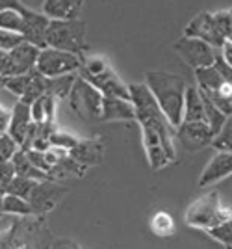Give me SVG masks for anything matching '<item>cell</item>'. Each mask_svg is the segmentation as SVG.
I'll return each instance as SVG.
<instances>
[{
	"instance_id": "26",
	"label": "cell",
	"mask_w": 232,
	"mask_h": 249,
	"mask_svg": "<svg viewBox=\"0 0 232 249\" xmlns=\"http://www.w3.org/2000/svg\"><path fill=\"white\" fill-rule=\"evenodd\" d=\"M204 93V91H202ZM212 103L215 104L225 115H232V82L225 80V82L210 93H204Z\"/></svg>"
},
{
	"instance_id": "31",
	"label": "cell",
	"mask_w": 232,
	"mask_h": 249,
	"mask_svg": "<svg viewBox=\"0 0 232 249\" xmlns=\"http://www.w3.org/2000/svg\"><path fill=\"white\" fill-rule=\"evenodd\" d=\"M212 147L215 151H231L232 153V115H229L227 123L223 124V128L215 134Z\"/></svg>"
},
{
	"instance_id": "20",
	"label": "cell",
	"mask_w": 232,
	"mask_h": 249,
	"mask_svg": "<svg viewBox=\"0 0 232 249\" xmlns=\"http://www.w3.org/2000/svg\"><path fill=\"white\" fill-rule=\"evenodd\" d=\"M182 121H204V99L199 86H188Z\"/></svg>"
},
{
	"instance_id": "24",
	"label": "cell",
	"mask_w": 232,
	"mask_h": 249,
	"mask_svg": "<svg viewBox=\"0 0 232 249\" xmlns=\"http://www.w3.org/2000/svg\"><path fill=\"white\" fill-rule=\"evenodd\" d=\"M76 80V74H60V76H47V93L52 95L56 101H65L71 89H73V84Z\"/></svg>"
},
{
	"instance_id": "32",
	"label": "cell",
	"mask_w": 232,
	"mask_h": 249,
	"mask_svg": "<svg viewBox=\"0 0 232 249\" xmlns=\"http://www.w3.org/2000/svg\"><path fill=\"white\" fill-rule=\"evenodd\" d=\"M0 28L13 32H22V13L21 10H2L0 11Z\"/></svg>"
},
{
	"instance_id": "13",
	"label": "cell",
	"mask_w": 232,
	"mask_h": 249,
	"mask_svg": "<svg viewBox=\"0 0 232 249\" xmlns=\"http://www.w3.org/2000/svg\"><path fill=\"white\" fill-rule=\"evenodd\" d=\"M80 76L85 78L87 82L93 84L104 97H123V99H130V89H128V86L121 80V76H119L112 67H108V69L100 71V73L80 74Z\"/></svg>"
},
{
	"instance_id": "28",
	"label": "cell",
	"mask_w": 232,
	"mask_h": 249,
	"mask_svg": "<svg viewBox=\"0 0 232 249\" xmlns=\"http://www.w3.org/2000/svg\"><path fill=\"white\" fill-rule=\"evenodd\" d=\"M150 231L156 236H171L175 232V221L167 212L158 210L152 218H150Z\"/></svg>"
},
{
	"instance_id": "4",
	"label": "cell",
	"mask_w": 232,
	"mask_h": 249,
	"mask_svg": "<svg viewBox=\"0 0 232 249\" xmlns=\"http://www.w3.org/2000/svg\"><path fill=\"white\" fill-rule=\"evenodd\" d=\"M47 47L82 56L87 51L85 22L82 19H50L47 30Z\"/></svg>"
},
{
	"instance_id": "25",
	"label": "cell",
	"mask_w": 232,
	"mask_h": 249,
	"mask_svg": "<svg viewBox=\"0 0 232 249\" xmlns=\"http://www.w3.org/2000/svg\"><path fill=\"white\" fill-rule=\"evenodd\" d=\"M45 93H47V76L39 73L37 69H32L30 71V80H28V86H26V91H24V95L19 101L26 104H32L33 101H37Z\"/></svg>"
},
{
	"instance_id": "8",
	"label": "cell",
	"mask_w": 232,
	"mask_h": 249,
	"mask_svg": "<svg viewBox=\"0 0 232 249\" xmlns=\"http://www.w3.org/2000/svg\"><path fill=\"white\" fill-rule=\"evenodd\" d=\"M177 142L190 153H199L202 149L212 145L214 142V130L206 121H182L175 128Z\"/></svg>"
},
{
	"instance_id": "30",
	"label": "cell",
	"mask_w": 232,
	"mask_h": 249,
	"mask_svg": "<svg viewBox=\"0 0 232 249\" xmlns=\"http://www.w3.org/2000/svg\"><path fill=\"white\" fill-rule=\"evenodd\" d=\"M206 232L210 234V238L223 244L225 248H232V218L225 219L221 223H217L215 227L208 229Z\"/></svg>"
},
{
	"instance_id": "12",
	"label": "cell",
	"mask_w": 232,
	"mask_h": 249,
	"mask_svg": "<svg viewBox=\"0 0 232 249\" xmlns=\"http://www.w3.org/2000/svg\"><path fill=\"white\" fill-rule=\"evenodd\" d=\"M22 13V37L24 41L32 43L39 49L47 47V30L50 24V17L43 11H33L26 6L21 8Z\"/></svg>"
},
{
	"instance_id": "17",
	"label": "cell",
	"mask_w": 232,
	"mask_h": 249,
	"mask_svg": "<svg viewBox=\"0 0 232 249\" xmlns=\"http://www.w3.org/2000/svg\"><path fill=\"white\" fill-rule=\"evenodd\" d=\"M69 155L76 158L84 166H97L104 158V143L100 140H80L69 151Z\"/></svg>"
},
{
	"instance_id": "41",
	"label": "cell",
	"mask_w": 232,
	"mask_h": 249,
	"mask_svg": "<svg viewBox=\"0 0 232 249\" xmlns=\"http://www.w3.org/2000/svg\"><path fill=\"white\" fill-rule=\"evenodd\" d=\"M22 4L21 0H0V11L2 10H21Z\"/></svg>"
},
{
	"instance_id": "3",
	"label": "cell",
	"mask_w": 232,
	"mask_h": 249,
	"mask_svg": "<svg viewBox=\"0 0 232 249\" xmlns=\"http://www.w3.org/2000/svg\"><path fill=\"white\" fill-rule=\"evenodd\" d=\"M229 218H232V208L223 207L217 192H208L195 199L184 214L186 225L199 231H208Z\"/></svg>"
},
{
	"instance_id": "5",
	"label": "cell",
	"mask_w": 232,
	"mask_h": 249,
	"mask_svg": "<svg viewBox=\"0 0 232 249\" xmlns=\"http://www.w3.org/2000/svg\"><path fill=\"white\" fill-rule=\"evenodd\" d=\"M67 101H69V106L74 112V115H78V119H82L85 123H99L100 121L104 95L100 93L91 82L82 78L80 74L76 76Z\"/></svg>"
},
{
	"instance_id": "39",
	"label": "cell",
	"mask_w": 232,
	"mask_h": 249,
	"mask_svg": "<svg viewBox=\"0 0 232 249\" xmlns=\"http://www.w3.org/2000/svg\"><path fill=\"white\" fill-rule=\"evenodd\" d=\"M17 175L15 166H13V160H6V162H0V182H4L8 186L13 177Z\"/></svg>"
},
{
	"instance_id": "38",
	"label": "cell",
	"mask_w": 232,
	"mask_h": 249,
	"mask_svg": "<svg viewBox=\"0 0 232 249\" xmlns=\"http://www.w3.org/2000/svg\"><path fill=\"white\" fill-rule=\"evenodd\" d=\"M26 155L28 158L32 160V164L35 167H39L43 171H50V164H49V160H47V155H45V151H37V149H28L26 151Z\"/></svg>"
},
{
	"instance_id": "35",
	"label": "cell",
	"mask_w": 232,
	"mask_h": 249,
	"mask_svg": "<svg viewBox=\"0 0 232 249\" xmlns=\"http://www.w3.org/2000/svg\"><path fill=\"white\" fill-rule=\"evenodd\" d=\"M214 19H215L219 32L225 36V39L232 43V10L217 11V13H214Z\"/></svg>"
},
{
	"instance_id": "21",
	"label": "cell",
	"mask_w": 232,
	"mask_h": 249,
	"mask_svg": "<svg viewBox=\"0 0 232 249\" xmlns=\"http://www.w3.org/2000/svg\"><path fill=\"white\" fill-rule=\"evenodd\" d=\"M13 166H15V171L17 175L21 177H28V178H33V180H45V178H50V175L47 171H43L39 167H35L32 164V160L28 158L26 151L19 147V151L13 155Z\"/></svg>"
},
{
	"instance_id": "40",
	"label": "cell",
	"mask_w": 232,
	"mask_h": 249,
	"mask_svg": "<svg viewBox=\"0 0 232 249\" xmlns=\"http://www.w3.org/2000/svg\"><path fill=\"white\" fill-rule=\"evenodd\" d=\"M10 121H11V112L6 110L4 106H0V132H6L8 130Z\"/></svg>"
},
{
	"instance_id": "34",
	"label": "cell",
	"mask_w": 232,
	"mask_h": 249,
	"mask_svg": "<svg viewBox=\"0 0 232 249\" xmlns=\"http://www.w3.org/2000/svg\"><path fill=\"white\" fill-rule=\"evenodd\" d=\"M19 143L15 142V138L6 130V132H0V162H6L11 160L13 155L19 151Z\"/></svg>"
},
{
	"instance_id": "19",
	"label": "cell",
	"mask_w": 232,
	"mask_h": 249,
	"mask_svg": "<svg viewBox=\"0 0 232 249\" xmlns=\"http://www.w3.org/2000/svg\"><path fill=\"white\" fill-rule=\"evenodd\" d=\"M193 74H195V80H197L199 89L204 91V93L215 91V89L227 80V78H225V73H223V69H221V63H219V56H217V60L212 63V65L193 69Z\"/></svg>"
},
{
	"instance_id": "11",
	"label": "cell",
	"mask_w": 232,
	"mask_h": 249,
	"mask_svg": "<svg viewBox=\"0 0 232 249\" xmlns=\"http://www.w3.org/2000/svg\"><path fill=\"white\" fill-rule=\"evenodd\" d=\"M184 36H188V37H199L202 41L210 43L212 47H215V49H223V45L227 43L225 36L219 32L217 24H215L214 13H210V11H200V13H197L186 24Z\"/></svg>"
},
{
	"instance_id": "36",
	"label": "cell",
	"mask_w": 232,
	"mask_h": 249,
	"mask_svg": "<svg viewBox=\"0 0 232 249\" xmlns=\"http://www.w3.org/2000/svg\"><path fill=\"white\" fill-rule=\"evenodd\" d=\"M24 41L22 34L19 32H13V30H6V28H0V49L2 51H11L15 49L17 45H21Z\"/></svg>"
},
{
	"instance_id": "9",
	"label": "cell",
	"mask_w": 232,
	"mask_h": 249,
	"mask_svg": "<svg viewBox=\"0 0 232 249\" xmlns=\"http://www.w3.org/2000/svg\"><path fill=\"white\" fill-rule=\"evenodd\" d=\"M39 51H41L39 47H35L28 41H22L15 49L8 51L6 60H4V67H2V74L4 76H13V74H24L35 69Z\"/></svg>"
},
{
	"instance_id": "22",
	"label": "cell",
	"mask_w": 232,
	"mask_h": 249,
	"mask_svg": "<svg viewBox=\"0 0 232 249\" xmlns=\"http://www.w3.org/2000/svg\"><path fill=\"white\" fill-rule=\"evenodd\" d=\"M30 112L32 119L35 123H54V115H56V99L52 95L45 93L37 101L30 104Z\"/></svg>"
},
{
	"instance_id": "15",
	"label": "cell",
	"mask_w": 232,
	"mask_h": 249,
	"mask_svg": "<svg viewBox=\"0 0 232 249\" xmlns=\"http://www.w3.org/2000/svg\"><path fill=\"white\" fill-rule=\"evenodd\" d=\"M116 121H136V108L130 99L104 97L100 123H116Z\"/></svg>"
},
{
	"instance_id": "45",
	"label": "cell",
	"mask_w": 232,
	"mask_h": 249,
	"mask_svg": "<svg viewBox=\"0 0 232 249\" xmlns=\"http://www.w3.org/2000/svg\"><path fill=\"white\" fill-rule=\"evenodd\" d=\"M4 82H6V76L0 74V89H4Z\"/></svg>"
},
{
	"instance_id": "42",
	"label": "cell",
	"mask_w": 232,
	"mask_h": 249,
	"mask_svg": "<svg viewBox=\"0 0 232 249\" xmlns=\"http://www.w3.org/2000/svg\"><path fill=\"white\" fill-rule=\"evenodd\" d=\"M223 54H221V58L225 60V63L229 65V67H232V43L231 41H227L225 45H223Z\"/></svg>"
},
{
	"instance_id": "37",
	"label": "cell",
	"mask_w": 232,
	"mask_h": 249,
	"mask_svg": "<svg viewBox=\"0 0 232 249\" xmlns=\"http://www.w3.org/2000/svg\"><path fill=\"white\" fill-rule=\"evenodd\" d=\"M80 140L76 138V136L69 134V132H64V130H54V134L50 136V143L56 147H64V149H67V151H71L76 143H78Z\"/></svg>"
},
{
	"instance_id": "23",
	"label": "cell",
	"mask_w": 232,
	"mask_h": 249,
	"mask_svg": "<svg viewBox=\"0 0 232 249\" xmlns=\"http://www.w3.org/2000/svg\"><path fill=\"white\" fill-rule=\"evenodd\" d=\"M0 210H2V214L22 216V218L35 216L30 201L24 197H19V196H13V194H6L4 197L0 199Z\"/></svg>"
},
{
	"instance_id": "18",
	"label": "cell",
	"mask_w": 232,
	"mask_h": 249,
	"mask_svg": "<svg viewBox=\"0 0 232 249\" xmlns=\"http://www.w3.org/2000/svg\"><path fill=\"white\" fill-rule=\"evenodd\" d=\"M85 0H45L41 11L50 19H80Z\"/></svg>"
},
{
	"instance_id": "10",
	"label": "cell",
	"mask_w": 232,
	"mask_h": 249,
	"mask_svg": "<svg viewBox=\"0 0 232 249\" xmlns=\"http://www.w3.org/2000/svg\"><path fill=\"white\" fill-rule=\"evenodd\" d=\"M65 194H67V190L60 186L56 180L45 178V180H37L28 201L32 205L35 216H45L47 212L54 210V207L65 197Z\"/></svg>"
},
{
	"instance_id": "33",
	"label": "cell",
	"mask_w": 232,
	"mask_h": 249,
	"mask_svg": "<svg viewBox=\"0 0 232 249\" xmlns=\"http://www.w3.org/2000/svg\"><path fill=\"white\" fill-rule=\"evenodd\" d=\"M30 80V71L24 74H13V76H6V82H4V89H8L10 93H13L15 97L21 99L24 91H26V86Z\"/></svg>"
},
{
	"instance_id": "14",
	"label": "cell",
	"mask_w": 232,
	"mask_h": 249,
	"mask_svg": "<svg viewBox=\"0 0 232 249\" xmlns=\"http://www.w3.org/2000/svg\"><path fill=\"white\" fill-rule=\"evenodd\" d=\"M232 175V153L231 151H215L210 162L202 169L199 177V186L206 188L215 182H221L223 178Z\"/></svg>"
},
{
	"instance_id": "29",
	"label": "cell",
	"mask_w": 232,
	"mask_h": 249,
	"mask_svg": "<svg viewBox=\"0 0 232 249\" xmlns=\"http://www.w3.org/2000/svg\"><path fill=\"white\" fill-rule=\"evenodd\" d=\"M35 184H37V180H33V178L15 175L10 180V182H8V186H6V192H8V194H13V196H19V197L28 199Z\"/></svg>"
},
{
	"instance_id": "6",
	"label": "cell",
	"mask_w": 232,
	"mask_h": 249,
	"mask_svg": "<svg viewBox=\"0 0 232 249\" xmlns=\"http://www.w3.org/2000/svg\"><path fill=\"white\" fill-rule=\"evenodd\" d=\"M84 62V56H78L73 52L60 51L54 47H45L39 51L37 65L35 69L45 76H60V74H69L80 71Z\"/></svg>"
},
{
	"instance_id": "16",
	"label": "cell",
	"mask_w": 232,
	"mask_h": 249,
	"mask_svg": "<svg viewBox=\"0 0 232 249\" xmlns=\"http://www.w3.org/2000/svg\"><path fill=\"white\" fill-rule=\"evenodd\" d=\"M32 124H33V119H32V112H30V104L19 101V103L13 106V110H11V121H10V126H8V132L15 138V142L19 145H22L28 132H30V128H32Z\"/></svg>"
},
{
	"instance_id": "2",
	"label": "cell",
	"mask_w": 232,
	"mask_h": 249,
	"mask_svg": "<svg viewBox=\"0 0 232 249\" xmlns=\"http://www.w3.org/2000/svg\"><path fill=\"white\" fill-rule=\"evenodd\" d=\"M145 84L158 101L167 121L173 124V128H177L184 119V99L188 89L186 78L167 71H147Z\"/></svg>"
},
{
	"instance_id": "43",
	"label": "cell",
	"mask_w": 232,
	"mask_h": 249,
	"mask_svg": "<svg viewBox=\"0 0 232 249\" xmlns=\"http://www.w3.org/2000/svg\"><path fill=\"white\" fill-rule=\"evenodd\" d=\"M6 54H8V52L0 49V74H2V67H4V60H6Z\"/></svg>"
},
{
	"instance_id": "1",
	"label": "cell",
	"mask_w": 232,
	"mask_h": 249,
	"mask_svg": "<svg viewBox=\"0 0 232 249\" xmlns=\"http://www.w3.org/2000/svg\"><path fill=\"white\" fill-rule=\"evenodd\" d=\"M130 101L136 108V121L141 126L143 149L150 169L158 171L177 158L173 143V124L167 121L147 84H128Z\"/></svg>"
},
{
	"instance_id": "44",
	"label": "cell",
	"mask_w": 232,
	"mask_h": 249,
	"mask_svg": "<svg viewBox=\"0 0 232 249\" xmlns=\"http://www.w3.org/2000/svg\"><path fill=\"white\" fill-rule=\"evenodd\" d=\"M6 194H8V192H6V184H4V182H0V199L4 197Z\"/></svg>"
},
{
	"instance_id": "7",
	"label": "cell",
	"mask_w": 232,
	"mask_h": 249,
	"mask_svg": "<svg viewBox=\"0 0 232 249\" xmlns=\"http://www.w3.org/2000/svg\"><path fill=\"white\" fill-rule=\"evenodd\" d=\"M173 51L180 56V60L190 65L191 69L206 67L217 60V49L212 47L210 43L202 41L199 37H188L182 36L177 43L173 45Z\"/></svg>"
},
{
	"instance_id": "27",
	"label": "cell",
	"mask_w": 232,
	"mask_h": 249,
	"mask_svg": "<svg viewBox=\"0 0 232 249\" xmlns=\"http://www.w3.org/2000/svg\"><path fill=\"white\" fill-rule=\"evenodd\" d=\"M202 99H204V121L210 124V128L214 130V134H217V132L223 128V124L227 123L229 115L223 114L221 110L212 103L210 99H208L204 93H202Z\"/></svg>"
}]
</instances>
